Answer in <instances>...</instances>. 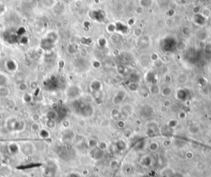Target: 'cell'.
I'll list each match as a JSON object with an SVG mask.
<instances>
[{"label":"cell","instance_id":"cell-9","mask_svg":"<svg viewBox=\"0 0 211 177\" xmlns=\"http://www.w3.org/2000/svg\"><path fill=\"white\" fill-rule=\"evenodd\" d=\"M133 34L134 37H142V34H143V31L142 29L140 28H134L133 31Z\"/></svg>","mask_w":211,"mask_h":177},{"label":"cell","instance_id":"cell-12","mask_svg":"<svg viewBox=\"0 0 211 177\" xmlns=\"http://www.w3.org/2000/svg\"><path fill=\"white\" fill-rule=\"evenodd\" d=\"M65 177H81V176L78 173H76V172H71V173L67 174Z\"/></svg>","mask_w":211,"mask_h":177},{"label":"cell","instance_id":"cell-6","mask_svg":"<svg viewBox=\"0 0 211 177\" xmlns=\"http://www.w3.org/2000/svg\"><path fill=\"white\" fill-rule=\"evenodd\" d=\"M149 90L153 94H160L161 88L159 87V85H158L156 84H153L150 86Z\"/></svg>","mask_w":211,"mask_h":177},{"label":"cell","instance_id":"cell-10","mask_svg":"<svg viewBox=\"0 0 211 177\" xmlns=\"http://www.w3.org/2000/svg\"><path fill=\"white\" fill-rule=\"evenodd\" d=\"M180 42V44H181V46H176V49L177 50H178V51H185L186 49V47H187V45H186V42H183V41H181V42Z\"/></svg>","mask_w":211,"mask_h":177},{"label":"cell","instance_id":"cell-11","mask_svg":"<svg viewBox=\"0 0 211 177\" xmlns=\"http://www.w3.org/2000/svg\"><path fill=\"white\" fill-rule=\"evenodd\" d=\"M149 148L150 150H152V151H155V150H157L158 148V144L157 143H155V142L151 143L149 145Z\"/></svg>","mask_w":211,"mask_h":177},{"label":"cell","instance_id":"cell-13","mask_svg":"<svg viewBox=\"0 0 211 177\" xmlns=\"http://www.w3.org/2000/svg\"><path fill=\"white\" fill-rule=\"evenodd\" d=\"M165 24L167 25V26H172V25L173 24V20L171 17H168L165 21Z\"/></svg>","mask_w":211,"mask_h":177},{"label":"cell","instance_id":"cell-3","mask_svg":"<svg viewBox=\"0 0 211 177\" xmlns=\"http://www.w3.org/2000/svg\"><path fill=\"white\" fill-rule=\"evenodd\" d=\"M172 93H173V90H172V87L168 86V85L163 87V88L161 89L160 94H162L163 97H169V96H171V95L172 94Z\"/></svg>","mask_w":211,"mask_h":177},{"label":"cell","instance_id":"cell-2","mask_svg":"<svg viewBox=\"0 0 211 177\" xmlns=\"http://www.w3.org/2000/svg\"><path fill=\"white\" fill-rule=\"evenodd\" d=\"M193 20H194L195 23L197 24L198 26H203V25L205 24V22L207 21V19L204 18L200 13L195 14L194 17H193Z\"/></svg>","mask_w":211,"mask_h":177},{"label":"cell","instance_id":"cell-1","mask_svg":"<svg viewBox=\"0 0 211 177\" xmlns=\"http://www.w3.org/2000/svg\"><path fill=\"white\" fill-rule=\"evenodd\" d=\"M78 106H76V111L78 114H81L82 116H91L93 113V109L90 106V104H86L84 102H77Z\"/></svg>","mask_w":211,"mask_h":177},{"label":"cell","instance_id":"cell-4","mask_svg":"<svg viewBox=\"0 0 211 177\" xmlns=\"http://www.w3.org/2000/svg\"><path fill=\"white\" fill-rule=\"evenodd\" d=\"M153 4V0H140V6L143 8H149Z\"/></svg>","mask_w":211,"mask_h":177},{"label":"cell","instance_id":"cell-7","mask_svg":"<svg viewBox=\"0 0 211 177\" xmlns=\"http://www.w3.org/2000/svg\"><path fill=\"white\" fill-rule=\"evenodd\" d=\"M187 80L188 77L186 76V75H185V74H180V75L177 76V81H178V83L186 84Z\"/></svg>","mask_w":211,"mask_h":177},{"label":"cell","instance_id":"cell-14","mask_svg":"<svg viewBox=\"0 0 211 177\" xmlns=\"http://www.w3.org/2000/svg\"><path fill=\"white\" fill-rule=\"evenodd\" d=\"M21 177H29V176H27V175H24V176H21Z\"/></svg>","mask_w":211,"mask_h":177},{"label":"cell","instance_id":"cell-5","mask_svg":"<svg viewBox=\"0 0 211 177\" xmlns=\"http://www.w3.org/2000/svg\"><path fill=\"white\" fill-rule=\"evenodd\" d=\"M200 13H201V15H202V16L204 17V18L208 19L209 17H210L211 11H210V9L209 8V7H203V8H201V11H200Z\"/></svg>","mask_w":211,"mask_h":177},{"label":"cell","instance_id":"cell-8","mask_svg":"<svg viewBox=\"0 0 211 177\" xmlns=\"http://www.w3.org/2000/svg\"><path fill=\"white\" fill-rule=\"evenodd\" d=\"M181 32H182V34H183L185 37H190L191 32V28H189V27H184V28H182V30H181Z\"/></svg>","mask_w":211,"mask_h":177}]
</instances>
